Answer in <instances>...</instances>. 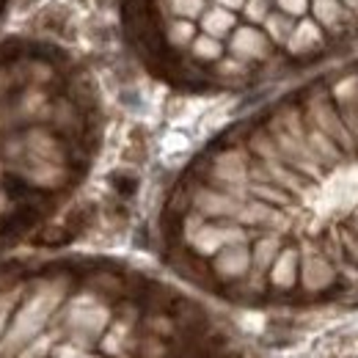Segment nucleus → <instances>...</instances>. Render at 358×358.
Masks as SVG:
<instances>
[{"instance_id": "f257e3e1", "label": "nucleus", "mask_w": 358, "mask_h": 358, "mask_svg": "<svg viewBox=\"0 0 358 358\" xmlns=\"http://www.w3.org/2000/svg\"><path fill=\"white\" fill-rule=\"evenodd\" d=\"M231 47H234V52H240V55H262V52H265V39H262V34H257V31H240V34L231 39Z\"/></svg>"}, {"instance_id": "f03ea898", "label": "nucleus", "mask_w": 358, "mask_h": 358, "mask_svg": "<svg viewBox=\"0 0 358 358\" xmlns=\"http://www.w3.org/2000/svg\"><path fill=\"white\" fill-rule=\"evenodd\" d=\"M314 45H320V31L314 28L312 22H303L298 31H295V36L289 39V47L292 50H309V47H314Z\"/></svg>"}, {"instance_id": "7ed1b4c3", "label": "nucleus", "mask_w": 358, "mask_h": 358, "mask_svg": "<svg viewBox=\"0 0 358 358\" xmlns=\"http://www.w3.org/2000/svg\"><path fill=\"white\" fill-rule=\"evenodd\" d=\"M231 22H234V17L229 11H224V8H215V11H210L204 17V28L210 34H224L226 28H231Z\"/></svg>"}, {"instance_id": "20e7f679", "label": "nucleus", "mask_w": 358, "mask_h": 358, "mask_svg": "<svg viewBox=\"0 0 358 358\" xmlns=\"http://www.w3.org/2000/svg\"><path fill=\"white\" fill-rule=\"evenodd\" d=\"M317 17H320L322 22H328V25H334V22L342 20V8H339V3H334V0H317Z\"/></svg>"}, {"instance_id": "39448f33", "label": "nucleus", "mask_w": 358, "mask_h": 358, "mask_svg": "<svg viewBox=\"0 0 358 358\" xmlns=\"http://www.w3.org/2000/svg\"><path fill=\"white\" fill-rule=\"evenodd\" d=\"M174 11L185 14V17H193L201 11V0H174Z\"/></svg>"}, {"instance_id": "423d86ee", "label": "nucleus", "mask_w": 358, "mask_h": 358, "mask_svg": "<svg viewBox=\"0 0 358 358\" xmlns=\"http://www.w3.org/2000/svg\"><path fill=\"white\" fill-rule=\"evenodd\" d=\"M196 52H199L201 58H215V55L221 52V47L215 45V42H210V39L204 36V39H199V42H196Z\"/></svg>"}, {"instance_id": "0eeeda50", "label": "nucleus", "mask_w": 358, "mask_h": 358, "mask_svg": "<svg viewBox=\"0 0 358 358\" xmlns=\"http://www.w3.org/2000/svg\"><path fill=\"white\" fill-rule=\"evenodd\" d=\"M190 34H193V25H190V22H179V25L171 28V42L182 45V42H187V39H190Z\"/></svg>"}, {"instance_id": "6e6552de", "label": "nucleus", "mask_w": 358, "mask_h": 358, "mask_svg": "<svg viewBox=\"0 0 358 358\" xmlns=\"http://www.w3.org/2000/svg\"><path fill=\"white\" fill-rule=\"evenodd\" d=\"M281 8L289 14H301L306 8V0H281Z\"/></svg>"}, {"instance_id": "1a4fd4ad", "label": "nucleus", "mask_w": 358, "mask_h": 358, "mask_svg": "<svg viewBox=\"0 0 358 358\" xmlns=\"http://www.w3.org/2000/svg\"><path fill=\"white\" fill-rule=\"evenodd\" d=\"M248 17H251V20H265V3H262V0H254V3L248 6Z\"/></svg>"}, {"instance_id": "9d476101", "label": "nucleus", "mask_w": 358, "mask_h": 358, "mask_svg": "<svg viewBox=\"0 0 358 358\" xmlns=\"http://www.w3.org/2000/svg\"><path fill=\"white\" fill-rule=\"evenodd\" d=\"M221 3H226V6H240L243 0H221Z\"/></svg>"}, {"instance_id": "9b49d317", "label": "nucleus", "mask_w": 358, "mask_h": 358, "mask_svg": "<svg viewBox=\"0 0 358 358\" xmlns=\"http://www.w3.org/2000/svg\"><path fill=\"white\" fill-rule=\"evenodd\" d=\"M345 3H348V6H358V0H345Z\"/></svg>"}]
</instances>
